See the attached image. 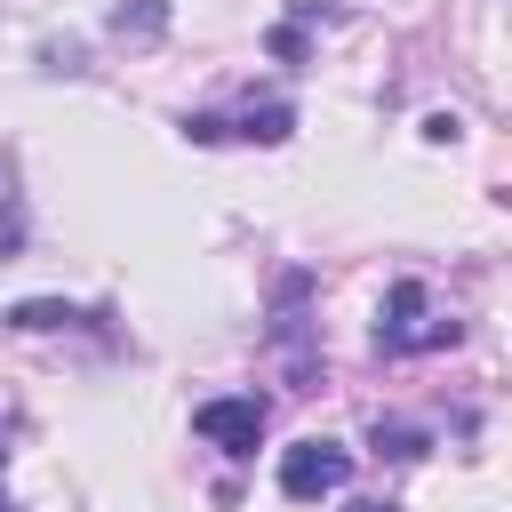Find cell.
I'll return each instance as SVG.
<instances>
[{
  "instance_id": "cell-7",
  "label": "cell",
  "mask_w": 512,
  "mask_h": 512,
  "mask_svg": "<svg viewBox=\"0 0 512 512\" xmlns=\"http://www.w3.org/2000/svg\"><path fill=\"white\" fill-rule=\"evenodd\" d=\"M16 248H24V208L0 192V256H16Z\"/></svg>"
},
{
  "instance_id": "cell-10",
  "label": "cell",
  "mask_w": 512,
  "mask_h": 512,
  "mask_svg": "<svg viewBox=\"0 0 512 512\" xmlns=\"http://www.w3.org/2000/svg\"><path fill=\"white\" fill-rule=\"evenodd\" d=\"M0 512H16V504H8V488H0Z\"/></svg>"
},
{
  "instance_id": "cell-4",
  "label": "cell",
  "mask_w": 512,
  "mask_h": 512,
  "mask_svg": "<svg viewBox=\"0 0 512 512\" xmlns=\"http://www.w3.org/2000/svg\"><path fill=\"white\" fill-rule=\"evenodd\" d=\"M288 128H296V112H288V104H248L224 136H248V144H288Z\"/></svg>"
},
{
  "instance_id": "cell-9",
  "label": "cell",
  "mask_w": 512,
  "mask_h": 512,
  "mask_svg": "<svg viewBox=\"0 0 512 512\" xmlns=\"http://www.w3.org/2000/svg\"><path fill=\"white\" fill-rule=\"evenodd\" d=\"M344 512H400V504H384V496H352Z\"/></svg>"
},
{
  "instance_id": "cell-1",
  "label": "cell",
  "mask_w": 512,
  "mask_h": 512,
  "mask_svg": "<svg viewBox=\"0 0 512 512\" xmlns=\"http://www.w3.org/2000/svg\"><path fill=\"white\" fill-rule=\"evenodd\" d=\"M464 328L432 304V288L424 280H392L384 288V304H376V352L384 360H416V352H448Z\"/></svg>"
},
{
  "instance_id": "cell-3",
  "label": "cell",
  "mask_w": 512,
  "mask_h": 512,
  "mask_svg": "<svg viewBox=\"0 0 512 512\" xmlns=\"http://www.w3.org/2000/svg\"><path fill=\"white\" fill-rule=\"evenodd\" d=\"M192 432L208 440V448H224V456H256V440H264V400L248 392V400H200L192 408Z\"/></svg>"
},
{
  "instance_id": "cell-2",
  "label": "cell",
  "mask_w": 512,
  "mask_h": 512,
  "mask_svg": "<svg viewBox=\"0 0 512 512\" xmlns=\"http://www.w3.org/2000/svg\"><path fill=\"white\" fill-rule=\"evenodd\" d=\"M352 480V448H336V440H296V448H280V496L288 504H320V496H336Z\"/></svg>"
},
{
  "instance_id": "cell-8",
  "label": "cell",
  "mask_w": 512,
  "mask_h": 512,
  "mask_svg": "<svg viewBox=\"0 0 512 512\" xmlns=\"http://www.w3.org/2000/svg\"><path fill=\"white\" fill-rule=\"evenodd\" d=\"M272 56H288V64H296V56H304V32H296V24H280V32H272Z\"/></svg>"
},
{
  "instance_id": "cell-6",
  "label": "cell",
  "mask_w": 512,
  "mask_h": 512,
  "mask_svg": "<svg viewBox=\"0 0 512 512\" xmlns=\"http://www.w3.org/2000/svg\"><path fill=\"white\" fill-rule=\"evenodd\" d=\"M368 440H376V456H392V464H416V456L432 448L416 424H384V416H376V432H368Z\"/></svg>"
},
{
  "instance_id": "cell-5",
  "label": "cell",
  "mask_w": 512,
  "mask_h": 512,
  "mask_svg": "<svg viewBox=\"0 0 512 512\" xmlns=\"http://www.w3.org/2000/svg\"><path fill=\"white\" fill-rule=\"evenodd\" d=\"M72 320H88V312H72V304H56V296H24V304H8V328H72Z\"/></svg>"
}]
</instances>
